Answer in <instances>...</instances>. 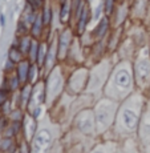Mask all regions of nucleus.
Listing matches in <instances>:
<instances>
[{
  "instance_id": "obj_1",
  "label": "nucleus",
  "mask_w": 150,
  "mask_h": 153,
  "mask_svg": "<svg viewBox=\"0 0 150 153\" xmlns=\"http://www.w3.org/2000/svg\"><path fill=\"white\" fill-rule=\"evenodd\" d=\"M51 141L52 136L49 133V131H47V129L40 131L33 143V153H48Z\"/></svg>"
},
{
  "instance_id": "obj_2",
  "label": "nucleus",
  "mask_w": 150,
  "mask_h": 153,
  "mask_svg": "<svg viewBox=\"0 0 150 153\" xmlns=\"http://www.w3.org/2000/svg\"><path fill=\"white\" fill-rule=\"evenodd\" d=\"M137 121H138V119H137L136 112H133L132 109H125L122 112V123L126 129L133 131L137 126Z\"/></svg>"
},
{
  "instance_id": "obj_3",
  "label": "nucleus",
  "mask_w": 150,
  "mask_h": 153,
  "mask_svg": "<svg viewBox=\"0 0 150 153\" xmlns=\"http://www.w3.org/2000/svg\"><path fill=\"white\" fill-rule=\"evenodd\" d=\"M137 76H138V80H140L142 84H145L146 81L149 80L150 67L148 65L146 61H141V63L137 64Z\"/></svg>"
},
{
  "instance_id": "obj_4",
  "label": "nucleus",
  "mask_w": 150,
  "mask_h": 153,
  "mask_svg": "<svg viewBox=\"0 0 150 153\" xmlns=\"http://www.w3.org/2000/svg\"><path fill=\"white\" fill-rule=\"evenodd\" d=\"M16 76L19 77L20 84H25L28 79V73H29V65H28V61H20L19 65H17L16 69Z\"/></svg>"
},
{
  "instance_id": "obj_5",
  "label": "nucleus",
  "mask_w": 150,
  "mask_h": 153,
  "mask_svg": "<svg viewBox=\"0 0 150 153\" xmlns=\"http://www.w3.org/2000/svg\"><path fill=\"white\" fill-rule=\"evenodd\" d=\"M116 84L121 89H126L130 85V76L126 71H118L116 75Z\"/></svg>"
},
{
  "instance_id": "obj_6",
  "label": "nucleus",
  "mask_w": 150,
  "mask_h": 153,
  "mask_svg": "<svg viewBox=\"0 0 150 153\" xmlns=\"http://www.w3.org/2000/svg\"><path fill=\"white\" fill-rule=\"evenodd\" d=\"M77 125H78V128L85 132V133H89V132L93 131V117L90 116V114H86L85 119L84 117H80L77 121Z\"/></svg>"
},
{
  "instance_id": "obj_7",
  "label": "nucleus",
  "mask_w": 150,
  "mask_h": 153,
  "mask_svg": "<svg viewBox=\"0 0 150 153\" xmlns=\"http://www.w3.org/2000/svg\"><path fill=\"white\" fill-rule=\"evenodd\" d=\"M78 33H82V32L85 31V28H86V24H88V19H89V10H88V7L84 4V7H82V11L80 13V16H78Z\"/></svg>"
},
{
  "instance_id": "obj_8",
  "label": "nucleus",
  "mask_w": 150,
  "mask_h": 153,
  "mask_svg": "<svg viewBox=\"0 0 150 153\" xmlns=\"http://www.w3.org/2000/svg\"><path fill=\"white\" fill-rule=\"evenodd\" d=\"M108 25H109V20H108V17H102V19L100 20L98 25H97L96 29H95V36L96 37L104 36L105 32H106V29H108Z\"/></svg>"
},
{
  "instance_id": "obj_9",
  "label": "nucleus",
  "mask_w": 150,
  "mask_h": 153,
  "mask_svg": "<svg viewBox=\"0 0 150 153\" xmlns=\"http://www.w3.org/2000/svg\"><path fill=\"white\" fill-rule=\"evenodd\" d=\"M43 25H44L43 16H41V15H37L35 23L32 24V35H33V36H40L41 31H43Z\"/></svg>"
},
{
  "instance_id": "obj_10",
  "label": "nucleus",
  "mask_w": 150,
  "mask_h": 153,
  "mask_svg": "<svg viewBox=\"0 0 150 153\" xmlns=\"http://www.w3.org/2000/svg\"><path fill=\"white\" fill-rule=\"evenodd\" d=\"M70 12V4H69V0H65L63 1V5H61V11H60V22L61 23H65L67 19L69 16Z\"/></svg>"
},
{
  "instance_id": "obj_11",
  "label": "nucleus",
  "mask_w": 150,
  "mask_h": 153,
  "mask_svg": "<svg viewBox=\"0 0 150 153\" xmlns=\"http://www.w3.org/2000/svg\"><path fill=\"white\" fill-rule=\"evenodd\" d=\"M21 56H23V52L20 51L19 48H16V47H12V48L10 49V53H8V59L16 64V63L21 61Z\"/></svg>"
},
{
  "instance_id": "obj_12",
  "label": "nucleus",
  "mask_w": 150,
  "mask_h": 153,
  "mask_svg": "<svg viewBox=\"0 0 150 153\" xmlns=\"http://www.w3.org/2000/svg\"><path fill=\"white\" fill-rule=\"evenodd\" d=\"M47 56H48V51H47V44L43 43L41 45H39V53H37V64L43 65L47 60Z\"/></svg>"
},
{
  "instance_id": "obj_13",
  "label": "nucleus",
  "mask_w": 150,
  "mask_h": 153,
  "mask_svg": "<svg viewBox=\"0 0 150 153\" xmlns=\"http://www.w3.org/2000/svg\"><path fill=\"white\" fill-rule=\"evenodd\" d=\"M68 40H69V33L64 32L60 37V47H58V53L60 56H63L67 52V47H68Z\"/></svg>"
},
{
  "instance_id": "obj_14",
  "label": "nucleus",
  "mask_w": 150,
  "mask_h": 153,
  "mask_svg": "<svg viewBox=\"0 0 150 153\" xmlns=\"http://www.w3.org/2000/svg\"><path fill=\"white\" fill-rule=\"evenodd\" d=\"M37 53H39V45H37L36 40H32V42H31V47H29V51H28L29 59H31L32 63L37 61Z\"/></svg>"
},
{
  "instance_id": "obj_15",
  "label": "nucleus",
  "mask_w": 150,
  "mask_h": 153,
  "mask_svg": "<svg viewBox=\"0 0 150 153\" xmlns=\"http://www.w3.org/2000/svg\"><path fill=\"white\" fill-rule=\"evenodd\" d=\"M31 42L32 40L29 39V37H27V36L21 37V39L19 40V49L23 52V53H28L29 47H31Z\"/></svg>"
},
{
  "instance_id": "obj_16",
  "label": "nucleus",
  "mask_w": 150,
  "mask_h": 153,
  "mask_svg": "<svg viewBox=\"0 0 150 153\" xmlns=\"http://www.w3.org/2000/svg\"><path fill=\"white\" fill-rule=\"evenodd\" d=\"M12 148V140H11V137H4V139L1 140V143H0V151L1 152H13Z\"/></svg>"
},
{
  "instance_id": "obj_17",
  "label": "nucleus",
  "mask_w": 150,
  "mask_h": 153,
  "mask_svg": "<svg viewBox=\"0 0 150 153\" xmlns=\"http://www.w3.org/2000/svg\"><path fill=\"white\" fill-rule=\"evenodd\" d=\"M41 16H43V23L44 24H49V22H51V8L49 7H45L43 10V13H41Z\"/></svg>"
},
{
  "instance_id": "obj_18",
  "label": "nucleus",
  "mask_w": 150,
  "mask_h": 153,
  "mask_svg": "<svg viewBox=\"0 0 150 153\" xmlns=\"http://www.w3.org/2000/svg\"><path fill=\"white\" fill-rule=\"evenodd\" d=\"M113 4H114V0H105L104 1V8H105V13L109 15L113 11Z\"/></svg>"
},
{
  "instance_id": "obj_19",
  "label": "nucleus",
  "mask_w": 150,
  "mask_h": 153,
  "mask_svg": "<svg viewBox=\"0 0 150 153\" xmlns=\"http://www.w3.org/2000/svg\"><path fill=\"white\" fill-rule=\"evenodd\" d=\"M29 92H31V88L25 85V87L23 88V92H21V104H25V102H27L28 96H29Z\"/></svg>"
},
{
  "instance_id": "obj_20",
  "label": "nucleus",
  "mask_w": 150,
  "mask_h": 153,
  "mask_svg": "<svg viewBox=\"0 0 150 153\" xmlns=\"http://www.w3.org/2000/svg\"><path fill=\"white\" fill-rule=\"evenodd\" d=\"M53 59H55V53H53V48L52 49H49L48 51V57H47V67L48 68H51L52 67V64H53Z\"/></svg>"
},
{
  "instance_id": "obj_21",
  "label": "nucleus",
  "mask_w": 150,
  "mask_h": 153,
  "mask_svg": "<svg viewBox=\"0 0 150 153\" xmlns=\"http://www.w3.org/2000/svg\"><path fill=\"white\" fill-rule=\"evenodd\" d=\"M27 1L35 8V10L41 8V7H43V4H44V0H27Z\"/></svg>"
},
{
  "instance_id": "obj_22",
  "label": "nucleus",
  "mask_w": 150,
  "mask_h": 153,
  "mask_svg": "<svg viewBox=\"0 0 150 153\" xmlns=\"http://www.w3.org/2000/svg\"><path fill=\"white\" fill-rule=\"evenodd\" d=\"M7 93H8V91H5L4 88H1V89H0V107H1V105L7 101Z\"/></svg>"
},
{
  "instance_id": "obj_23",
  "label": "nucleus",
  "mask_w": 150,
  "mask_h": 153,
  "mask_svg": "<svg viewBox=\"0 0 150 153\" xmlns=\"http://www.w3.org/2000/svg\"><path fill=\"white\" fill-rule=\"evenodd\" d=\"M11 116H12L13 121H20V120H21V112H20L19 109H17V111H12V112H11Z\"/></svg>"
},
{
  "instance_id": "obj_24",
  "label": "nucleus",
  "mask_w": 150,
  "mask_h": 153,
  "mask_svg": "<svg viewBox=\"0 0 150 153\" xmlns=\"http://www.w3.org/2000/svg\"><path fill=\"white\" fill-rule=\"evenodd\" d=\"M17 32L19 33H25L27 32V27H25V23L23 22H19V24H17Z\"/></svg>"
},
{
  "instance_id": "obj_25",
  "label": "nucleus",
  "mask_w": 150,
  "mask_h": 153,
  "mask_svg": "<svg viewBox=\"0 0 150 153\" xmlns=\"http://www.w3.org/2000/svg\"><path fill=\"white\" fill-rule=\"evenodd\" d=\"M7 119H5L4 116H0V131H4V129H7Z\"/></svg>"
},
{
  "instance_id": "obj_26",
  "label": "nucleus",
  "mask_w": 150,
  "mask_h": 153,
  "mask_svg": "<svg viewBox=\"0 0 150 153\" xmlns=\"http://www.w3.org/2000/svg\"><path fill=\"white\" fill-rule=\"evenodd\" d=\"M35 73H36V67L35 65H32V67H29V73H28V79L29 80H33V77H35Z\"/></svg>"
},
{
  "instance_id": "obj_27",
  "label": "nucleus",
  "mask_w": 150,
  "mask_h": 153,
  "mask_svg": "<svg viewBox=\"0 0 150 153\" xmlns=\"http://www.w3.org/2000/svg\"><path fill=\"white\" fill-rule=\"evenodd\" d=\"M0 25H1V27H4L5 25V17H4V15H0Z\"/></svg>"
},
{
  "instance_id": "obj_28",
  "label": "nucleus",
  "mask_w": 150,
  "mask_h": 153,
  "mask_svg": "<svg viewBox=\"0 0 150 153\" xmlns=\"http://www.w3.org/2000/svg\"><path fill=\"white\" fill-rule=\"evenodd\" d=\"M96 153H102V152H96Z\"/></svg>"
},
{
  "instance_id": "obj_29",
  "label": "nucleus",
  "mask_w": 150,
  "mask_h": 153,
  "mask_svg": "<svg viewBox=\"0 0 150 153\" xmlns=\"http://www.w3.org/2000/svg\"><path fill=\"white\" fill-rule=\"evenodd\" d=\"M12 153H17V152H15V151H13V152H12Z\"/></svg>"
}]
</instances>
